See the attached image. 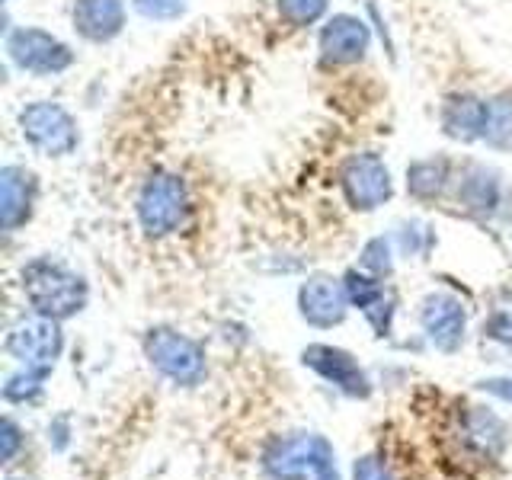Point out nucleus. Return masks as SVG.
Wrapping results in <instances>:
<instances>
[{
	"label": "nucleus",
	"instance_id": "nucleus-27",
	"mask_svg": "<svg viewBox=\"0 0 512 480\" xmlns=\"http://www.w3.org/2000/svg\"><path fill=\"white\" fill-rule=\"evenodd\" d=\"M0 439H4V452H0V458L10 461L16 448H20V429H16V423H13V420H7V423H4V436H0Z\"/></svg>",
	"mask_w": 512,
	"mask_h": 480
},
{
	"label": "nucleus",
	"instance_id": "nucleus-13",
	"mask_svg": "<svg viewBox=\"0 0 512 480\" xmlns=\"http://www.w3.org/2000/svg\"><path fill=\"white\" fill-rule=\"evenodd\" d=\"M32 205H36V176L26 167H4L0 170V224L4 231H16L29 221Z\"/></svg>",
	"mask_w": 512,
	"mask_h": 480
},
{
	"label": "nucleus",
	"instance_id": "nucleus-11",
	"mask_svg": "<svg viewBox=\"0 0 512 480\" xmlns=\"http://www.w3.org/2000/svg\"><path fill=\"white\" fill-rule=\"evenodd\" d=\"M346 308H349L346 285L336 282L333 276H311L298 292V311L311 327L327 330L343 324Z\"/></svg>",
	"mask_w": 512,
	"mask_h": 480
},
{
	"label": "nucleus",
	"instance_id": "nucleus-19",
	"mask_svg": "<svg viewBox=\"0 0 512 480\" xmlns=\"http://www.w3.org/2000/svg\"><path fill=\"white\" fill-rule=\"evenodd\" d=\"M480 141H487L496 151H512V93L487 100V122Z\"/></svg>",
	"mask_w": 512,
	"mask_h": 480
},
{
	"label": "nucleus",
	"instance_id": "nucleus-25",
	"mask_svg": "<svg viewBox=\"0 0 512 480\" xmlns=\"http://www.w3.org/2000/svg\"><path fill=\"white\" fill-rule=\"evenodd\" d=\"M362 266L365 269H372L375 276H388L391 272V247H388V240L384 237H375L372 244H368L365 250H362Z\"/></svg>",
	"mask_w": 512,
	"mask_h": 480
},
{
	"label": "nucleus",
	"instance_id": "nucleus-21",
	"mask_svg": "<svg viewBox=\"0 0 512 480\" xmlns=\"http://www.w3.org/2000/svg\"><path fill=\"white\" fill-rule=\"evenodd\" d=\"M484 336L512 352V288L496 292L490 301V314L484 320Z\"/></svg>",
	"mask_w": 512,
	"mask_h": 480
},
{
	"label": "nucleus",
	"instance_id": "nucleus-15",
	"mask_svg": "<svg viewBox=\"0 0 512 480\" xmlns=\"http://www.w3.org/2000/svg\"><path fill=\"white\" fill-rule=\"evenodd\" d=\"M346 295H349V304H356V308L372 320V327L378 330V336H388L391 330V314H394V298L391 292L384 288V282L372 279V276H362V272H346Z\"/></svg>",
	"mask_w": 512,
	"mask_h": 480
},
{
	"label": "nucleus",
	"instance_id": "nucleus-26",
	"mask_svg": "<svg viewBox=\"0 0 512 480\" xmlns=\"http://www.w3.org/2000/svg\"><path fill=\"white\" fill-rule=\"evenodd\" d=\"M352 480H391V474L384 468L381 458L365 455L362 461H356V468H352Z\"/></svg>",
	"mask_w": 512,
	"mask_h": 480
},
{
	"label": "nucleus",
	"instance_id": "nucleus-16",
	"mask_svg": "<svg viewBox=\"0 0 512 480\" xmlns=\"http://www.w3.org/2000/svg\"><path fill=\"white\" fill-rule=\"evenodd\" d=\"M461 442L477 458H496L506 448V423L484 407H471L461 416Z\"/></svg>",
	"mask_w": 512,
	"mask_h": 480
},
{
	"label": "nucleus",
	"instance_id": "nucleus-28",
	"mask_svg": "<svg viewBox=\"0 0 512 480\" xmlns=\"http://www.w3.org/2000/svg\"><path fill=\"white\" fill-rule=\"evenodd\" d=\"M487 388H490V391H496V394H503V397H509V400H512V388H500V381H490V384H487Z\"/></svg>",
	"mask_w": 512,
	"mask_h": 480
},
{
	"label": "nucleus",
	"instance_id": "nucleus-4",
	"mask_svg": "<svg viewBox=\"0 0 512 480\" xmlns=\"http://www.w3.org/2000/svg\"><path fill=\"white\" fill-rule=\"evenodd\" d=\"M144 356L160 375L176 384H199L205 378V352L196 340L176 333L170 327H157L144 336Z\"/></svg>",
	"mask_w": 512,
	"mask_h": 480
},
{
	"label": "nucleus",
	"instance_id": "nucleus-9",
	"mask_svg": "<svg viewBox=\"0 0 512 480\" xmlns=\"http://www.w3.org/2000/svg\"><path fill=\"white\" fill-rule=\"evenodd\" d=\"M301 362L314 368L320 378L333 381L346 397H356L365 400L372 394V384H368V375L362 372V365L349 356L346 349H336V346H324V343H311L308 349L301 352Z\"/></svg>",
	"mask_w": 512,
	"mask_h": 480
},
{
	"label": "nucleus",
	"instance_id": "nucleus-8",
	"mask_svg": "<svg viewBox=\"0 0 512 480\" xmlns=\"http://www.w3.org/2000/svg\"><path fill=\"white\" fill-rule=\"evenodd\" d=\"M340 180H343V192L349 205L359 208V212H375V208L388 202L394 192L391 170L384 167V160L372 151L352 154L346 160Z\"/></svg>",
	"mask_w": 512,
	"mask_h": 480
},
{
	"label": "nucleus",
	"instance_id": "nucleus-22",
	"mask_svg": "<svg viewBox=\"0 0 512 480\" xmlns=\"http://www.w3.org/2000/svg\"><path fill=\"white\" fill-rule=\"evenodd\" d=\"M276 7L288 26H311L327 13V0H276Z\"/></svg>",
	"mask_w": 512,
	"mask_h": 480
},
{
	"label": "nucleus",
	"instance_id": "nucleus-14",
	"mask_svg": "<svg viewBox=\"0 0 512 480\" xmlns=\"http://www.w3.org/2000/svg\"><path fill=\"white\" fill-rule=\"evenodd\" d=\"M71 20L87 42H112L125 29V0H77Z\"/></svg>",
	"mask_w": 512,
	"mask_h": 480
},
{
	"label": "nucleus",
	"instance_id": "nucleus-18",
	"mask_svg": "<svg viewBox=\"0 0 512 480\" xmlns=\"http://www.w3.org/2000/svg\"><path fill=\"white\" fill-rule=\"evenodd\" d=\"M458 202L480 215L493 212L496 202H500V180H496V173L487 167H471L458 186Z\"/></svg>",
	"mask_w": 512,
	"mask_h": 480
},
{
	"label": "nucleus",
	"instance_id": "nucleus-17",
	"mask_svg": "<svg viewBox=\"0 0 512 480\" xmlns=\"http://www.w3.org/2000/svg\"><path fill=\"white\" fill-rule=\"evenodd\" d=\"M484 122H487V100H477V96L458 93L448 96L442 106V128L455 141H480L484 138Z\"/></svg>",
	"mask_w": 512,
	"mask_h": 480
},
{
	"label": "nucleus",
	"instance_id": "nucleus-5",
	"mask_svg": "<svg viewBox=\"0 0 512 480\" xmlns=\"http://www.w3.org/2000/svg\"><path fill=\"white\" fill-rule=\"evenodd\" d=\"M20 128H23V138L32 144L36 151L48 154V157H64L77 148V122L74 116L64 106L58 103H29L20 112Z\"/></svg>",
	"mask_w": 512,
	"mask_h": 480
},
{
	"label": "nucleus",
	"instance_id": "nucleus-24",
	"mask_svg": "<svg viewBox=\"0 0 512 480\" xmlns=\"http://www.w3.org/2000/svg\"><path fill=\"white\" fill-rule=\"evenodd\" d=\"M42 378L45 375L32 372V368H26V372H20V375H10L7 388H4L7 400H29V397H36L42 391Z\"/></svg>",
	"mask_w": 512,
	"mask_h": 480
},
{
	"label": "nucleus",
	"instance_id": "nucleus-2",
	"mask_svg": "<svg viewBox=\"0 0 512 480\" xmlns=\"http://www.w3.org/2000/svg\"><path fill=\"white\" fill-rule=\"evenodd\" d=\"M263 471L276 480H304L308 474H314L317 480H340L333 445L324 436H314V432L272 442L263 452Z\"/></svg>",
	"mask_w": 512,
	"mask_h": 480
},
{
	"label": "nucleus",
	"instance_id": "nucleus-6",
	"mask_svg": "<svg viewBox=\"0 0 512 480\" xmlns=\"http://www.w3.org/2000/svg\"><path fill=\"white\" fill-rule=\"evenodd\" d=\"M7 55L20 71L29 74H61L74 64V52L61 39H55L52 32L36 29V26H23L13 29L7 36Z\"/></svg>",
	"mask_w": 512,
	"mask_h": 480
},
{
	"label": "nucleus",
	"instance_id": "nucleus-1",
	"mask_svg": "<svg viewBox=\"0 0 512 480\" xmlns=\"http://www.w3.org/2000/svg\"><path fill=\"white\" fill-rule=\"evenodd\" d=\"M23 295L36 308V314L64 320L84 311L87 304V282L68 269L61 260L39 256L23 269Z\"/></svg>",
	"mask_w": 512,
	"mask_h": 480
},
{
	"label": "nucleus",
	"instance_id": "nucleus-3",
	"mask_svg": "<svg viewBox=\"0 0 512 480\" xmlns=\"http://www.w3.org/2000/svg\"><path fill=\"white\" fill-rule=\"evenodd\" d=\"M189 212V196L183 176L157 170L144 180L138 192V221L144 234L151 237H167L183 224Z\"/></svg>",
	"mask_w": 512,
	"mask_h": 480
},
{
	"label": "nucleus",
	"instance_id": "nucleus-10",
	"mask_svg": "<svg viewBox=\"0 0 512 480\" xmlns=\"http://www.w3.org/2000/svg\"><path fill=\"white\" fill-rule=\"evenodd\" d=\"M420 324L429 336V343L439 352H458L464 343V327H468V314L464 304L455 295L436 292L423 301L420 308Z\"/></svg>",
	"mask_w": 512,
	"mask_h": 480
},
{
	"label": "nucleus",
	"instance_id": "nucleus-7",
	"mask_svg": "<svg viewBox=\"0 0 512 480\" xmlns=\"http://www.w3.org/2000/svg\"><path fill=\"white\" fill-rule=\"evenodd\" d=\"M64 349V336H61V327L58 320L52 317H29V320H20L10 336H7V352L23 362L26 368H32V372H42L48 375L52 372V365L58 362Z\"/></svg>",
	"mask_w": 512,
	"mask_h": 480
},
{
	"label": "nucleus",
	"instance_id": "nucleus-20",
	"mask_svg": "<svg viewBox=\"0 0 512 480\" xmlns=\"http://www.w3.org/2000/svg\"><path fill=\"white\" fill-rule=\"evenodd\" d=\"M448 180V164L445 160H420L407 170V189L416 199H436L445 189Z\"/></svg>",
	"mask_w": 512,
	"mask_h": 480
},
{
	"label": "nucleus",
	"instance_id": "nucleus-12",
	"mask_svg": "<svg viewBox=\"0 0 512 480\" xmlns=\"http://www.w3.org/2000/svg\"><path fill=\"white\" fill-rule=\"evenodd\" d=\"M372 45V32L359 16L336 13L320 29V61L324 64H356Z\"/></svg>",
	"mask_w": 512,
	"mask_h": 480
},
{
	"label": "nucleus",
	"instance_id": "nucleus-23",
	"mask_svg": "<svg viewBox=\"0 0 512 480\" xmlns=\"http://www.w3.org/2000/svg\"><path fill=\"white\" fill-rule=\"evenodd\" d=\"M135 10L144 16V20H154V23H170V20H180L186 13L189 0H132Z\"/></svg>",
	"mask_w": 512,
	"mask_h": 480
}]
</instances>
